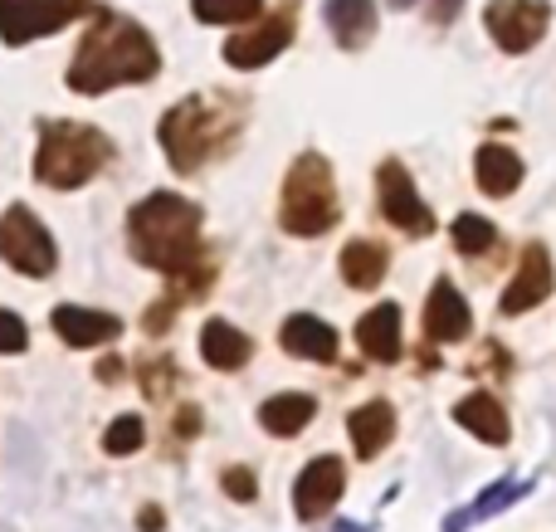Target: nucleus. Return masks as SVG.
Returning <instances> with one entry per match:
<instances>
[{
  "label": "nucleus",
  "instance_id": "31",
  "mask_svg": "<svg viewBox=\"0 0 556 532\" xmlns=\"http://www.w3.org/2000/svg\"><path fill=\"white\" fill-rule=\"evenodd\" d=\"M220 484H225V494L230 498H240V504H250L254 494H260V489H254V474L244 465H235V469H225L220 474Z\"/></svg>",
  "mask_w": 556,
  "mask_h": 532
},
{
  "label": "nucleus",
  "instance_id": "27",
  "mask_svg": "<svg viewBox=\"0 0 556 532\" xmlns=\"http://www.w3.org/2000/svg\"><path fill=\"white\" fill-rule=\"evenodd\" d=\"M142 440H147L142 416H117L113 426L103 430V449H108V455H117V459H123V455H132V449L142 445Z\"/></svg>",
  "mask_w": 556,
  "mask_h": 532
},
{
  "label": "nucleus",
  "instance_id": "35",
  "mask_svg": "<svg viewBox=\"0 0 556 532\" xmlns=\"http://www.w3.org/2000/svg\"><path fill=\"white\" fill-rule=\"evenodd\" d=\"M454 5H459V0H434V20H440V25H450V20H454Z\"/></svg>",
  "mask_w": 556,
  "mask_h": 532
},
{
  "label": "nucleus",
  "instance_id": "17",
  "mask_svg": "<svg viewBox=\"0 0 556 532\" xmlns=\"http://www.w3.org/2000/svg\"><path fill=\"white\" fill-rule=\"evenodd\" d=\"M346 430H352V445L362 459H376L386 445H391L395 435V410L391 401H366V406H356L352 416H346Z\"/></svg>",
  "mask_w": 556,
  "mask_h": 532
},
{
  "label": "nucleus",
  "instance_id": "19",
  "mask_svg": "<svg viewBox=\"0 0 556 532\" xmlns=\"http://www.w3.org/2000/svg\"><path fill=\"white\" fill-rule=\"evenodd\" d=\"M356 347L371 362H395L401 357V308L395 303H381L371 308L362 322H356Z\"/></svg>",
  "mask_w": 556,
  "mask_h": 532
},
{
  "label": "nucleus",
  "instance_id": "9",
  "mask_svg": "<svg viewBox=\"0 0 556 532\" xmlns=\"http://www.w3.org/2000/svg\"><path fill=\"white\" fill-rule=\"evenodd\" d=\"M376 201H381V215L395 225V230L415 235V240H425V235H434V215L430 205L420 201V191H415L410 172H405L401 162H381L376 166Z\"/></svg>",
  "mask_w": 556,
  "mask_h": 532
},
{
  "label": "nucleus",
  "instance_id": "8",
  "mask_svg": "<svg viewBox=\"0 0 556 532\" xmlns=\"http://www.w3.org/2000/svg\"><path fill=\"white\" fill-rule=\"evenodd\" d=\"M93 0H0V39L5 45H29L45 39L54 29L74 25L78 15H88Z\"/></svg>",
  "mask_w": 556,
  "mask_h": 532
},
{
  "label": "nucleus",
  "instance_id": "5",
  "mask_svg": "<svg viewBox=\"0 0 556 532\" xmlns=\"http://www.w3.org/2000/svg\"><path fill=\"white\" fill-rule=\"evenodd\" d=\"M342 220V201H337V176L327 156L303 152L283 176V201H278V225L298 240L327 235Z\"/></svg>",
  "mask_w": 556,
  "mask_h": 532
},
{
  "label": "nucleus",
  "instance_id": "15",
  "mask_svg": "<svg viewBox=\"0 0 556 532\" xmlns=\"http://www.w3.org/2000/svg\"><path fill=\"white\" fill-rule=\"evenodd\" d=\"M288 357H303V362H337V328H327L323 318L313 313H293L278 332Z\"/></svg>",
  "mask_w": 556,
  "mask_h": 532
},
{
  "label": "nucleus",
  "instance_id": "36",
  "mask_svg": "<svg viewBox=\"0 0 556 532\" xmlns=\"http://www.w3.org/2000/svg\"><path fill=\"white\" fill-rule=\"evenodd\" d=\"M395 5H410V0H395Z\"/></svg>",
  "mask_w": 556,
  "mask_h": 532
},
{
  "label": "nucleus",
  "instance_id": "33",
  "mask_svg": "<svg viewBox=\"0 0 556 532\" xmlns=\"http://www.w3.org/2000/svg\"><path fill=\"white\" fill-rule=\"evenodd\" d=\"M98 381H108V387H117V381H123V362H117V357L98 362Z\"/></svg>",
  "mask_w": 556,
  "mask_h": 532
},
{
  "label": "nucleus",
  "instance_id": "34",
  "mask_svg": "<svg viewBox=\"0 0 556 532\" xmlns=\"http://www.w3.org/2000/svg\"><path fill=\"white\" fill-rule=\"evenodd\" d=\"M137 523H142V532H162V508H142V514H137Z\"/></svg>",
  "mask_w": 556,
  "mask_h": 532
},
{
  "label": "nucleus",
  "instance_id": "16",
  "mask_svg": "<svg viewBox=\"0 0 556 532\" xmlns=\"http://www.w3.org/2000/svg\"><path fill=\"white\" fill-rule=\"evenodd\" d=\"M473 176H479L483 195L503 201V195H513L522 186V156L513 152V147H503V142H483L479 156H473Z\"/></svg>",
  "mask_w": 556,
  "mask_h": 532
},
{
  "label": "nucleus",
  "instance_id": "22",
  "mask_svg": "<svg viewBox=\"0 0 556 532\" xmlns=\"http://www.w3.org/2000/svg\"><path fill=\"white\" fill-rule=\"evenodd\" d=\"M313 416H317V401L303 396V391H283V396H274V401H264L260 406V426L269 430V435H278V440H288V435H298L303 426H313Z\"/></svg>",
  "mask_w": 556,
  "mask_h": 532
},
{
  "label": "nucleus",
  "instance_id": "3",
  "mask_svg": "<svg viewBox=\"0 0 556 532\" xmlns=\"http://www.w3.org/2000/svg\"><path fill=\"white\" fill-rule=\"evenodd\" d=\"M127 235L132 254L156 274H181L205 254L201 244V205H191L176 191H156L127 211Z\"/></svg>",
  "mask_w": 556,
  "mask_h": 532
},
{
  "label": "nucleus",
  "instance_id": "24",
  "mask_svg": "<svg viewBox=\"0 0 556 532\" xmlns=\"http://www.w3.org/2000/svg\"><path fill=\"white\" fill-rule=\"evenodd\" d=\"M211 289H215V259L211 254H201L191 269L172 274V293H166V299H172L176 308H186V303H201Z\"/></svg>",
  "mask_w": 556,
  "mask_h": 532
},
{
  "label": "nucleus",
  "instance_id": "7",
  "mask_svg": "<svg viewBox=\"0 0 556 532\" xmlns=\"http://www.w3.org/2000/svg\"><path fill=\"white\" fill-rule=\"evenodd\" d=\"M293 29H298V0H283V5H274L269 15H254L250 29L225 39V64L264 68L269 59H278L288 45H293Z\"/></svg>",
  "mask_w": 556,
  "mask_h": 532
},
{
  "label": "nucleus",
  "instance_id": "1",
  "mask_svg": "<svg viewBox=\"0 0 556 532\" xmlns=\"http://www.w3.org/2000/svg\"><path fill=\"white\" fill-rule=\"evenodd\" d=\"M156 68H162V59H156L152 35L117 10H98L88 35L78 39L74 64H68V88L93 98L123 84H147V78H156Z\"/></svg>",
  "mask_w": 556,
  "mask_h": 532
},
{
  "label": "nucleus",
  "instance_id": "29",
  "mask_svg": "<svg viewBox=\"0 0 556 532\" xmlns=\"http://www.w3.org/2000/svg\"><path fill=\"white\" fill-rule=\"evenodd\" d=\"M137 381H142L147 401H162L166 391H172L176 381V362L172 357H156V362H142V371H137Z\"/></svg>",
  "mask_w": 556,
  "mask_h": 532
},
{
  "label": "nucleus",
  "instance_id": "23",
  "mask_svg": "<svg viewBox=\"0 0 556 532\" xmlns=\"http://www.w3.org/2000/svg\"><path fill=\"white\" fill-rule=\"evenodd\" d=\"M386 269H391V254H386V244L352 240L342 250V279L352 283V289H376V283L386 279Z\"/></svg>",
  "mask_w": 556,
  "mask_h": 532
},
{
  "label": "nucleus",
  "instance_id": "14",
  "mask_svg": "<svg viewBox=\"0 0 556 532\" xmlns=\"http://www.w3.org/2000/svg\"><path fill=\"white\" fill-rule=\"evenodd\" d=\"M54 332L68 342V347H103V342H113L117 332H123V322L113 318V313H98V308H74V303H64V308H54Z\"/></svg>",
  "mask_w": 556,
  "mask_h": 532
},
{
  "label": "nucleus",
  "instance_id": "18",
  "mask_svg": "<svg viewBox=\"0 0 556 532\" xmlns=\"http://www.w3.org/2000/svg\"><path fill=\"white\" fill-rule=\"evenodd\" d=\"M201 357H205V367H215V371H240L244 362L254 357V342L244 338L240 328H230L225 318H211L201 328Z\"/></svg>",
  "mask_w": 556,
  "mask_h": 532
},
{
  "label": "nucleus",
  "instance_id": "10",
  "mask_svg": "<svg viewBox=\"0 0 556 532\" xmlns=\"http://www.w3.org/2000/svg\"><path fill=\"white\" fill-rule=\"evenodd\" d=\"M483 25H489V35L498 39V49L528 54V49L547 35L552 5L547 0H493V5L483 10Z\"/></svg>",
  "mask_w": 556,
  "mask_h": 532
},
{
  "label": "nucleus",
  "instance_id": "2",
  "mask_svg": "<svg viewBox=\"0 0 556 532\" xmlns=\"http://www.w3.org/2000/svg\"><path fill=\"white\" fill-rule=\"evenodd\" d=\"M244 98L230 93H195L186 103H176L172 113L162 117L156 137H162V152L176 172H201L205 162L235 152L244 132Z\"/></svg>",
  "mask_w": 556,
  "mask_h": 532
},
{
  "label": "nucleus",
  "instance_id": "25",
  "mask_svg": "<svg viewBox=\"0 0 556 532\" xmlns=\"http://www.w3.org/2000/svg\"><path fill=\"white\" fill-rule=\"evenodd\" d=\"M191 10L205 25H244V20L264 15V0H191Z\"/></svg>",
  "mask_w": 556,
  "mask_h": 532
},
{
  "label": "nucleus",
  "instance_id": "6",
  "mask_svg": "<svg viewBox=\"0 0 556 532\" xmlns=\"http://www.w3.org/2000/svg\"><path fill=\"white\" fill-rule=\"evenodd\" d=\"M0 259L15 274H29V279L54 274V264H59L54 235L39 225V215L29 211V205H10V211L0 215Z\"/></svg>",
  "mask_w": 556,
  "mask_h": 532
},
{
  "label": "nucleus",
  "instance_id": "20",
  "mask_svg": "<svg viewBox=\"0 0 556 532\" xmlns=\"http://www.w3.org/2000/svg\"><path fill=\"white\" fill-rule=\"evenodd\" d=\"M327 29L342 49H366L376 35V0H327Z\"/></svg>",
  "mask_w": 556,
  "mask_h": 532
},
{
  "label": "nucleus",
  "instance_id": "26",
  "mask_svg": "<svg viewBox=\"0 0 556 532\" xmlns=\"http://www.w3.org/2000/svg\"><path fill=\"white\" fill-rule=\"evenodd\" d=\"M493 244H498V230L483 215H459L454 220V250L459 254H489Z\"/></svg>",
  "mask_w": 556,
  "mask_h": 532
},
{
  "label": "nucleus",
  "instance_id": "30",
  "mask_svg": "<svg viewBox=\"0 0 556 532\" xmlns=\"http://www.w3.org/2000/svg\"><path fill=\"white\" fill-rule=\"evenodd\" d=\"M25 342H29V332H25V322H20V313L0 308V352L15 357V352H25Z\"/></svg>",
  "mask_w": 556,
  "mask_h": 532
},
{
  "label": "nucleus",
  "instance_id": "28",
  "mask_svg": "<svg viewBox=\"0 0 556 532\" xmlns=\"http://www.w3.org/2000/svg\"><path fill=\"white\" fill-rule=\"evenodd\" d=\"M518 494H522V484H518V479H508V484H503V489H489V494H483V498H479V504H473V508H469V514H454V518H450V532L469 528V523H473V518H489V514H493V508L513 504V498H518Z\"/></svg>",
  "mask_w": 556,
  "mask_h": 532
},
{
  "label": "nucleus",
  "instance_id": "32",
  "mask_svg": "<svg viewBox=\"0 0 556 532\" xmlns=\"http://www.w3.org/2000/svg\"><path fill=\"white\" fill-rule=\"evenodd\" d=\"M195 430H201V410L181 406V410H176V435H195Z\"/></svg>",
  "mask_w": 556,
  "mask_h": 532
},
{
  "label": "nucleus",
  "instance_id": "12",
  "mask_svg": "<svg viewBox=\"0 0 556 532\" xmlns=\"http://www.w3.org/2000/svg\"><path fill=\"white\" fill-rule=\"evenodd\" d=\"M473 328V313L464 303V293L450 279H434L430 303H425V338L430 342H464Z\"/></svg>",
  "mask_w": 556,
  "mask_h": 532
},
{
  "label": "nucleus",
  "instance_id": "13",
  "mask_svg": "<svg viewBox=\"0 0 556 532\" xmlns=\"http://www.w3.org/2000/svg\"><path fill=\"white\" fill-rule=\"evenodd\" d=\"M547 293H552V254L542 250V244H528L518 274H513V283H508V293H503V313L518 318V313L538 308Z\"/></svg>",
  "mask_w": 556,
  "mask_h": 532
},
{
  "label": "nucleus",
  "instance_id": "11",
  "mask_svg": "<svg viewBox=\"0 0 556 532\" xmlns=\"http://www.w3.org/2000/svg\"><path fill=\"white\" fill-rule=\"evenodd\" d=\"M342 489H346V465H342V459H337V455L313 459V465L298 474V484H293L298 518H303V523H317L323 514H332V504L342 498Z\"/></svg>",
  "mask_w": 556,
  "mask_h": 532
},
{
  "label": "nucleus",
  "instance_id": "21",
  "mask_svg": "<svg viewBox=\"0 0 556 532\" xmlns=\"http://www.w3.org/2000/svg\"><path fill=\"white\" fill-rule=\"evenodd\" d=\"M454 420H459L469 435H479L483 445H508V410L489 396V391H473L454 406Z\"/></svg>",
  "mask_w": 556,
  "mask_h": 532
},
{
  "label": "nucleus",
  "instance_id": "4",
  "mask_svg": "<svg viewBox=\"0 0 556 532\" xmlns=\"http://www.w3.org/2000/svg\"><path fill=\"white\" fill-rule=\"evenodd\" d=\"M113 156V142H108L98 127L88 123H45L39 132V152H35V176L54 191H78L88 186Z\"/></svg>",
  "mask_w": 556,
  "mask_h": 532
}]
</instances>
